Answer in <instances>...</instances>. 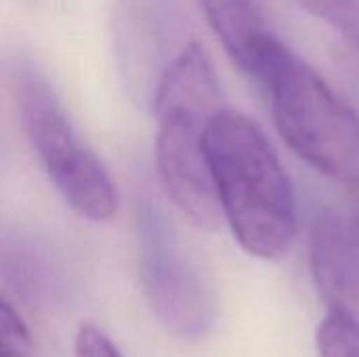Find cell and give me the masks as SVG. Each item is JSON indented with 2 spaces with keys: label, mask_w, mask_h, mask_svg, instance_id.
I'll list each match as a JSON object with an SVG mask.
<instances>
[{
  "label": "cell",
  "mask_w": 359,
  "mask_h": 357,
  "mask_svg": "<svg viewBox=\"0 0 359 357\" xmlns=\"http://www.w3.org/2000/svg\"><path fill=\"white\" fill-rule=\"evenodd\" d=\"M206 160L223 221L257 259L284 257L299 231L294 187L263 128L233 107L206 130Z\"/></svg>",
  "instance_id": "1"
},
{
  "label": "cell",
  "mask_w": 359,
  "mask_h": 357,
  "mask_svg": "<svg viewBox=\"0 0 359 357\" xmlns=\"http://www.w3.org/2000/svg\"><path fill=\"white\" fill-rule=\"evenodd\" d=\"M223 90L210 57L189 42L160 74L154 90L156 166L172 204L200 229L223 221L206 160V130L225 109Z\"/></svg>",
  "instance_id": "2"
},
{
  "label": "cell",
  "mask_w": 359,
  "mask_h": 357,
  "mask_svg": "<svg viewBox=\"0 0 359 357\" xmlns=\"http://www.w3.org/2000/svg\"><path fill=\"white\" fill-rule=\"evenodd\" d=\"M250 78L265 90L280 137L318 173L359 187V114L305 59L276 38Z\"/></svg>",
  "instance_id": "3"
},
{
  "label": "cell",
  "mask_w": 359,
  "mask_h": 357,
  "mask_svg": "<svg viewBox=\"0 0 359 357\" xmlns=\"http://www.w3.org/2000/svg\"><path fill=\"white\" fill-rule=\"evenodd\" d=\"M11 90L21 128L65 204L88 221H109L118 208L116 187L101 160L76 135L44 74L19 61L11 69Z\"/></svg>",
  "instance_id": "4"
},
{
  "label": "cell",
  "mask_w": 359,
  "mask_h": 357,
  "mask_svg": "<svg viewBox=\"0 0 359 357\" xmlns=\"http://www.w3.org/2000/svg\"><path fill=\"white\" fill-rule=\"evenodd\" d=\"M135 219L141 282L149 307L175 337L183 341L206 339L217 320L215 295L145 187L135 198Z\"/></svg>",
  "instance_id": "5"
},
{
  "label": "cell",
  "mask_w": 359,
  "mask_h": 357,
  "mask_svg": "<svg viewBox=\"0 0 359 357\" xmlns=\"http://www.w3.org/2000/svg\"><path fill=\"white\" fill-rule=\"evenodd\" d=\"M309 263L326 316L316 332L320 357H359V229L339 210L311 227Z\"/></svg>",
  "instance_id": "6"
},
{
  "label": "cell",
  "mask_w": 359,
  "mask_h": 357,
  "mask_svg": "<svg viewBox=\"0 0 359 357\" xmlns=\"http://www.w3.org/2000/svg\"><path fill=\"white\" fill-rule=\"evenodd\" d=\"M200 6L231 61L250 76L261 55L278 38L261 0H200Z\"/></svg>",
  "instance_id": "7"
},
{
  "label": "cell",
  "mask_w": 359,
  "mask_h": 357,
  "mask_svg": "<svg viewBox=\"0 0 359 357\" xmlns=\"http://www.w3.org/2000/svg\"><path fill=\"white\" fill-rule=\"evenodd\" d=\"M42 252H38V248L29 246V244H4V274L6 278H11L17 286V290L32 299V301H55V297L59 295V278L53 269V265H48V261H44L40 257Z\"/></svg>",
  "instance_id": "8"
},
{
  "label": "cell",
  "mask_w": 359,
  "mask_h": 357,
  "mask_svg": "<svg viewBox=\"0 0 359 357\" xmlns=\"http://www.w3.org/2000/svg\"><path fill=\"white\" fill-rule=\"evenodd\" d=\"M359 50V0H294Z\"/></svg>",
  "instance_id": "9"
},
{
  "label": "cell",
  "mask_w": 359,
  "mask_h": 357,
  "mask_svg": "<svg viewBox=\"0 0 359 357\" xmlns=\"http://www.w3.org/2000/svg\"><path fill=\"white\" fill-rule=\"evenodd\" d=\"M0 357H36L32 335L8 299L0 307Z\"/></svg>",
  "instance_id": "10"
},
{
  "label": "cell",
  "mask_w": 359,
  "mask_h": 357,
  "mask_svg": "<svg viewBox=\"0 0 359 357\" xmlns=\"http://www.w3.org/2000/svg\"><path fill=\"white\" fill-rule=\"evenodd\" d=\"M74 357H122L111 339L93 324L80 326L74 341Z\"/></svg>",
  "instance_id": "11"
},
{
  "label": "cell",
  "mask_w": 359,
  "mask_h": 357,
  "mask_svg": "<svg viewBox=\"0 0 359 357\" xmlns=\"http://www.w3.org/2000/svg\"><path fill=\"white\" fill-rule=\"evenodd\" d=\"M355 225L359 229V187H355Z\"/></svg>",
  "instance_id": "12"
}]
</instances>
